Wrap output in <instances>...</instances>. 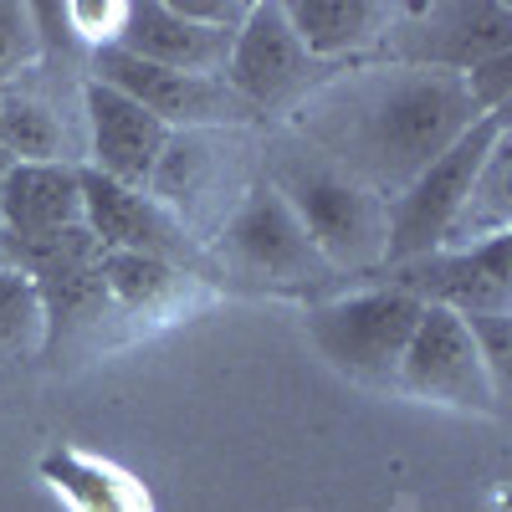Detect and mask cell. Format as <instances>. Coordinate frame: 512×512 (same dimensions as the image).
<instances>
[{
  "label": "cell",
  "mask_w": 512,
  "mask_h": 512,
  "mask_svg": "<svg viewBox=\"0 0 512 512\" xmlns=\"http://www.w3.org/2000/svg\"><path fill=\"white\" fill-rule=\"evenodd\" d=\"M502 139H507V113L477 118L441 159H431L390 200V246H384V267H400V262H415V256L441 251L446 231L456 226L466 195H472V185L482 175L487 154Z\"/></svg>",
  "instance_id": "obj_4"
},
{
  "label": "cell",
  "mask_w": 512,
  "mask_h": 512,
  "mask_svg": "<svg viewBox=\"0 0 512 512\" xmlns=\"http://www.w3.org/2000/svg\"><path fill=\"white\" fill-rule=\"evenodd\" d=\"M41 47H47V31L36 6H0V93L41 62Z\"/></svg>",
  "instance_id": "obj_19"
},
{
  "label": "cell",
  "mask_w": 512,
  "mask_h": 512,
  "mask_svg": "<svg viewBox=\"0 0 512 512\" xmlns=\"http://www.w3.org/2000/svg\"><path fill=\"white\" fill-rule=\"evenodd\" d=\"M216 241L221 267L267 287H318L333 277V267L318 256V246L308 241L303 221L292 216V205L267 185L256 180L241 190V200L231 205V216L221 221Z\"/></svg>",
  "instance_id": "obj_5"
},
{
  "label": "cell",
  "mask_w": 512,
  "mask_h": 512,
  "mask_svg": "<svg viewBox=\"0 0 512 512\" xmlns=\"http://www.w3.org/2000/svg\"><path fill=\"white\" fill-rule=\"evenodd\" d=\"M67 231H82V169L72 159L11 164L0 180V236L47 241Z\"/></svg>",
  "instance_id": "obj_14"
},
{
  "label": "cell",
  "mask_w": 512,
  "mask_h": 512,
  "mask_svg": "<svg viewBox=\"0 0 512 512\" xmlns=\"http://www.w3.org/2000/svg\"><path fill=\"white\" fill-rule=\"evenodd\" d=\"M190 287V272L134 251H98V292H108L128 313H164Z\"/></svg>",
  "instance_id": "obj_16"
},
{
  "label": "cell",
  "mask_w": 512,
  "mask_h": 512,
  "mask_svg": "<svg viewBox=\"0 0 512 512\" xmlns=\"http://www.w3.org/2000/svg\"><path fill=\"white\" fill-rule=\"evenodd\" d=\"M267 185L292 205L333 272H379L390 246V200L318 149H277Z\"/></svg>",
  "instance_id": "obj_2"
},
{
  "label": "cell",
  "mask_w": 512,
  "mask_h": 512,
  "mask_svg": "<svg viewBox=\"0 0 512 512\" xmlns=\"http://www.w3.org/2000/svg\"><path fill=\"white\" fill-rule=\"evenodd\" d=\"M93 77L108 82L113 93L134 98L149 118H159L169 134H195V128H246L256 113L226 88V77H190V72H164L118 47L93 52Z\"/></svg>",
  "instance_id": "obj_8"
},
{
  "label": "cell",
  "mask_w": 512,
  "mask_h": 512,
  "mask_svg": "<svg viewBox=\"0 0 512 512\" xmlns=\"http://www.w3.org/2000/svg\"><path fill=\"white\" fill-rule=\"evenodd\" d=\"M36 323H47L41 318L36 282L21 267H6L0 272V344H16V338H26V328H36Z\"/></svg>",
  "instance_id": "obj_20"
},
{
  "label": "cell",
  "mask_w": 512,
  "mask_h": 512,
  "mask_svg": "<svg viewBox=\"0 0 512 512\" xmlns=\"http://www.w3.org/2000/svg\"><path fill=\"white\" fill-rule=\"evenodd\" d=\"M11 164H16V159H11L6 149H0V180H6V175H11Z\"/></svg>",
  "instance_id": "obj_23"
},
{
  "label": "cell",
  "mask_w": 512,
  "mask_h": 512,
  "mask_svg": "<svg viewBox=\"0 0 512 512\" xmlns=\"http://www.w3.org/2000/svg\"><path fill=\"white\" fill-rule=\"evenodd\" d=\"M226 88L262 118V113H287L303 108L318 88L338 77V67H323L303 52V41L292 36L287 11L272 0H251V11L231 41L226 57Z\"/></svg>",
  "instance_id": "obj_6"
},
{
  "label": "cell",
  "mask_w": 512,
  "mask_h": 512,
  "mask_svg": "<svg viewBox=\"0 0 512 512\" xmlns=\"http://www.w3.org/2000/svg\"><path fill=\"white\" fill-rule=\"evenodd\" d=\"M395 390L431 400L446 410L472 415H502V384L492 379L472 328L446 308H420V323L410 333V349L400 359Z\"/></svg>",
  "instance_id": "obj_7"
},
{
  "label": "cell",
  "mask_w": 512,
  "mask_h": 512,
  "mask_svg": "<svg viewBox=\"0 0 512 512\" xmlns=\"http://www.w3.org/2000/svg\"><path fill=\"white\" fill-rule=\"evenodd\" d=\"M287 26L303 41V52L323 67H344L374 47H384L400 6H384V0H292Z\"/></svg>",
  "instance_id": "obj_15"
},
{
  "label": "cell",
  "mask_w": 512,
  "mask_h": 512,
  "mask_svg": "<svg viewBox=\"0 0 512 512\" xmlns=\"http://www.w3.org/2000/svg\"><path fill=\"white\" fill-rule=\"evenodd\" d=\"M384 47L400 67H431V72H472L487 57L512 52V11L497 0L477 6H400Z\"/></svg>",
  "instance_id": "obj_9"
},
{
  "label": "cell",
  "mask_w": 512,
  "mask_h": 512,
  "mask_svg": "<svg viewBox=\"0 0 512 512\" xmlns=\"http://www.w3.org/2000/svg\"><path fill=\"white\" fill-rule=\"evenodd\" d=\"M82 169V226L98 241V251H134V256H154L180 272H205V246L169 216V210L144 195V190H123L103 175Z\"/></svg>",
  "instance_id": "obj_10"
},
{
  "label": "cell",
  "mask_w": 512,
  "mask_h": 512,
  "mask_svg": "<svg viewBox=\"0 0 512 512\" xmlns=\"http://www.w3.org/2000/svg\"><path fill=\"white\" fill-rule=\"evenodd\" d=\"M390 272V287L410 292L425 308H446L466 323L477 318H507L512 308V277H507V236H492L482 246L466 251H431L400 267H379Z\"/></svg>",
  "instance_id": "obj_11"
},
{
  "label": "cell",
  "mask_w": 512,
  "mask_h": 512,
  "mask_svg": "<svg viewBox=\"0 0 512 512\" xmlns=\"http://www.w3.org/2000/svg\"><path fill=\"white\" fill-rule=\"evenodd\" d=\"M507 159H512V134L487 154L482 175H477L472 195H466L456 226L446 231L441 251H466V246H482V241H492V236H507V226H512V195H507L512 169H507Z\"/></svg>",
  "instance_id": "obj_17"
},
{
  "label": "cell",
  "mask_w": 512,
  "mask_h": 512,
  "mask_svg": "<svg viewBox=\"0 0 512 512\" xmlns=\"http://www.w3.org/2000/svg\"><path fill=\"white\" fill-rule=\"evenodd\" d=\"M11 267V256H6V246H0V272H6Z\"/></svg>",
  "instance_id": "obj_24"
},
{
  "label": "cell",
  "mask_w": 512,
  "mask_h": 512,
  "mask_svg": "<svg viewBox=\"0 0 512 512\" xmlns=\"http://www.w3.org/2000/svg\"><path fill=\"white\" fill-rule=\"evenodd\" d=\"M82 113H88V169L93 175L123 190H149L159 154L169 144V128L98 77L82 82Z\"/></svg>",
  "instance_id": "obj_12"
},
{
  "label": "cell",
  "mask_w": 512,
  "mask_h": 512,
  "mask_svg": "<svg viewBox=\"0 0 512 512\" xmlns=\"http://www.w3.org/2000/svg\"><path fill=\"white\" fill-rule=\"evenodd\" d=\"M231 41H236V31L200 26V21L180 16L169 0H128L123 31H118L113 47L149 62V67H164V72L221 77L226 57H231Z\"/></svg>",
  "instance_id": "obj_13"
},
{
  "label": "cell",
  "mask_w": 512,
  "mask_h": 512,
  "mask_svg": "<svg viewBox=\"0 0 512 512\" xmlns=\"http://www.w3.org/2000/svg\"><path fill=\"white\" fill-rule=\"evenodd\" d=\"M420 308L410 292L379 282V287H359L344 297H328V303L308 308V338L313 349L359 384H379V390H395L400 379V359L410 349V333L420 323Z\"/></svg>",
  "instance_id": "obj_3"
},
{
  "label": "cell",
  "mask_w": 512,
  "mask_h": 512,
  "mask_svg": "<svg viewBox=\"0 0 512 512\" xmlns=\"http://www.w3.org/2000/svg\"><path fill=\"white\" fill-rule=\"evenodd\" d=\"M303 113L308 134L328 149L338 169H349L374 195H400L431 159H441L482 113L466 98V82L431 67L364 72L354 82L318 88Z\"/></svg>",
  "instance_id": "obj_1"
},
{
  "label": "cell",
  "mask_w": 512,
  "mask_h": 512,
  "mask_svg": "<svg viewBox=\"0 0 512 512\" xmlns=\"http://www.w3.org/2000/svg\"><path fill=\"white\" fill-rule=\"evenodd\" d=\"M123 11L128 0H113V6H82V0H72V6H57V16L72 26V36H82L88 47H113L118 31H123Z\"/></svg>",
  "instance_id": "obj_21"
},
{
  "label": "cell",
  "mask_w": 512,
  "mask_h": 512,
  "mask_svg": "<svg viewBox=\"0 0 512 512\" xmlns=\"http://www.w3.org/2000/svg\"><path fill=\"white\" fill-rule=\"evenodd\" d=\"M0 149L16 164H57L67 159V134L52 103L31 93H0Z\"/></svg>",
  "instance_id": "obj_18"
},
{
  "label": "cell",
  "mask_w": 512,
  "mask_h": 512,
  "mask_svg": "<svg viewBox=\"0 0 512 512\" xmlns=\"http://www.w3.org/2000/svg\"><path fill=\"white\" fill-rule=\"evenodd\" d=\"M180 16L200 21V26H216V31H241L251 0H169Z\"/></svg>",
  "instance_id": "obj_22"
}]
</instances>
